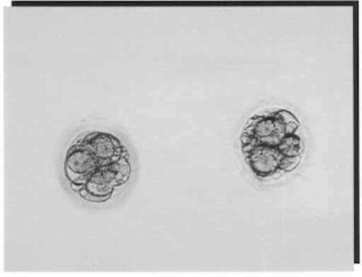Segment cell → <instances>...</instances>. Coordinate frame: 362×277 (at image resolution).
Masks as SVG:
<instances>
[{
  "label": "cell",
  "mask_w": 362,
  "mask_h": 277,
  "mask_svg": "<svg viewBox=\"0 0 362 277\" xmlns=\"http://www.w3.org/2000/svg\"><path fill=\"white\" fill-rule=\"evenodd\" d=\"M102 165L99 158L86 150L82 145L76 144L68 151L66 158V173L73 181L74 189H82L85 181Z\"/></svg>",
  "instance_id": "obj_1"
},
{
  "label": "cell",
  "mask_w": 362,
  "mask_h": 277,
  "mask_svg": "<svg viewBox=\"0 0 362 277\" xmlns=\"http://www.w3.org/2000/svg\"><path fill=\"white\" fill-rule=\"evenodd\" d=\"M243 153L246 155L249 167H252L255 175L259 178H266L280 171L281 164L284 158H286L277 147L264 145L243 146Z\"/></svg>",
  "instance_id": "obj_2"
},
{
  "label": "cell",
  "mask_w": 362,
  "mask_h": 277,
  "mask_svg": "<svg viewBox=\"0 0 362 277\" xmlns=\"http://www.w3.org/2000/svg\"><path fill=\"white\" fill-rule=\"evenodd\" d=\"M77 144L82 145L86 150L90 151L95 158H99L102 162V165L110 162L117 156L127 154V151H124L120 141L109 134H88V136H85L83 141H78Z\"/></svg>",
  "instance_id": "obj_3"
},
{
  "label": "cell",
  "mask_w": 362,
  "mask_h": 277,
  "mask_svg": "<svg viewBox=\"0 0 362 277\" xmlns=\"http://www.w3.org/2000/svg\"><path fill=\"white\" fill-rule=\"evenodd\" d=\"M115 187L103 177L100 169L86 179L81 189V195L85 199L92 201H105L112 195Z\"/></svg>",
  "instance_id": "obj_4"
}]
</instances>
